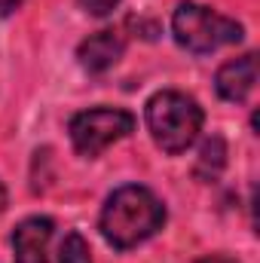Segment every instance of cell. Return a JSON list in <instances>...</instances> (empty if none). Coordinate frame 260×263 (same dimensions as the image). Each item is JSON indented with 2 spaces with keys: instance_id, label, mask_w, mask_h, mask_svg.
<instances>
[{
  "instance_id": "obj_8",
  "label": "cell",
  "mask_w": 260,
  "mask_h": 263,
  "mask_svg": "<svg viewBox=\"0 0 260 263\" xmlns=\"http://www.w3.org/2000/svg\"><path fill=\"white\" fill-rule=\"evenodd\" d=\"M224 162H227V144H224V138L211 135V138L202 144V150H199L196 175H199V178H205V181H211V178H217V175H220Z\"/></svg>"
},
{
  "instance_id": "obj_11",
  "label": "cell",
  "mask_w": 260,
  "mask_h": 263,
  "mask_svg": "<svg viewBox=\"0 0 260 263\" xmlns=\"http://www.w3.org/2000/svg\"><path fill=\"white\" fill-rule=\"evenodd\" d=\"M22 3H25V0H0V15H9V12H15Z\"/></svg>"
},
{
  "instance_id": "obj_2",
  "label": "cell",
  "mask_w": 260,
  "mask_h": 263,
  "mask_svg": "<svg viewBox=\"0 0 260 263\" xmlns=\"http://www.w3.org/2000/svg\"><path fill=\"white\" fill-rule=\"evenodd\" d=\"M144 123H147V129L153 135L156 147H162L165 153L178 156V153L193 147V141L202 132L205 114L196 104V98L184 95V92H175V89H162V92H156L147 101Z\"/></svg>"
},
{
  "instance_id": "obj_13",
  "label": "cell",
  "mask_w": 260,
  "mask_h": 263,
  "mask_svg": "<svg viewBox=\"0 0 260 263\" xmlns=\"http://www.w3.org/2000/svg\"><path fill=\"white\" fill-rule=\"evenodd\" d=\"M3 208H6V187L0 184V211H3Z\"/></svg>"
},
{
  "instance_id": "obj_5",
  "label": "cell",
  "mask_w": 260,
  "mask_h": 263,
  "mask_svg": "<svg viewBox=\"0 0 260 263\" xmlns=\"http://www.w3.org/2000/svg\"><path fill=\"white\" fill-rule=\"evenodd\" d=\"M52 230H55V223L49 217H25L12 230V254H15V263H46Z\"/></svg>"
},
{
  "instance_id": "obj_9",
  "label": "cell",
  "mask_w": 260,
  "mask_h": 263,
  "mask_svg": "<svg viewBox=\"0 0 260 263\" xmlns=\"http://www.w3.org/2000/svg\"><path fill=\"white\" fill-rule=\"evenodd\" d=\"M59 263H92L89 242L80 233H67L62 242V251H59Z\"/></svg>"
},
{
  "instance_id": "obj_1",
  "label": "cell",
  "mask_w": 260,
  "mask_h": 263,
  "mask_svg": "<svg viewBox=\"0 0 260 263\" xmlns=\"http://www.w3.org/2000/svg\"><path fill=\"white\" fill-rule=\"evenodd\" d=\"M165 223V205L147 187L126 184L120 190H114L98 217V230L104 236L107 245H114L117 251H129L135 245L147 242L150 236H156Z\"/></svg>"
},
{
  "instance_id": "obj_12",
  "label": "cell",
  "mask_w": 260,
  "mask_h": 263,
  "mask_svg": "<svg viewBox=\"0 0 260 263\" xmlns=\"http://www.w3.org/2000/svg\"><path fill=\"white\" fill-rule=\"evenodd\" d=\"M196 263H239V260H233L227 254H208V257H202V260H196Z\"/></svg>"
},
{
  "instance_id": "obj_4",
  "label": "cell",
  "mask_w": 260,
  "mask_h": 263,
  "mask_svg": "<svg viewBox=\"0 0 260 263\" xmlns=\"http://www.w3.org/2000/svg\"><path fill=\"white\" fill-rule=\"evenodd\" d=\"M70 141H73V150L80 156H98L101 150H107L110 144H117L120 138H126L135 132V117L129 110H120V107H92V110H83L70 120Z\"/></svg>"
},
{
  "instance_id": "obj_3",
  "label": "cell",
  "mask_w": 260,
  "mask_h": 263,
  "mask_svg": "<svg viewBox=\"0 0 260 263\" xmlns=\"http://www.w3.org/2000/svg\"><path fill=\"white\" fill-rule=\"evenodd\" d=\"M172 34H175L178 46L190 49L196 55H208L220 46L239 43L245 31L236 18H227L208 6H199V3L187 0L172 15Z\"/></svg>"
},
{
  "instance_id": "obj_10",
  "label": "cell",
  "mask_w": 260,
  "mask_h": 263,
  "mask_svg": "<svg viewBox=\"0 0 260 263\" xmlns=\"http://www.w3.org/2000/svg\"><path fill=\"white\" fill-rule=\"evenodd\" d=\"M123 0H80V6L89 12V15H110Z\"/></svg>"
},
{
  "instance_id": "obj_7",
  "label": "cell",
  "mask_w": 260,
  "mask_h": 263,
  "mask_svg": "<svg viewBox=\"0 0 260 263\" xmlns=\"http://www.w3.org/2000/svg\"><path fill=\"white\" fill-rule=\"evenodd\" d=\"M254 83H257V55H254V52H248V55H242V59H233V62L220 65L217 77H214L217 95H220L224 101H233V104L245 101V98L251 95Z\"/></svg>"
},
{
  "instance_id": "obj_6",
  "label": "cell",
  "mask_w": 260,
  "mask_h": 263,
  "mask_svg": "<svg viewBox=\"0 0 260 263\" xmlns=\"http://www.w3.org/2000/svg\"><path fill=\"white\" fill-rule=\"evenodd\" d=\"M123 52H126L123 34H117V31H98V34H89L77 46V62L89 73H104V70H110L123 59Z\"/></svg>"
}]
</instances>
